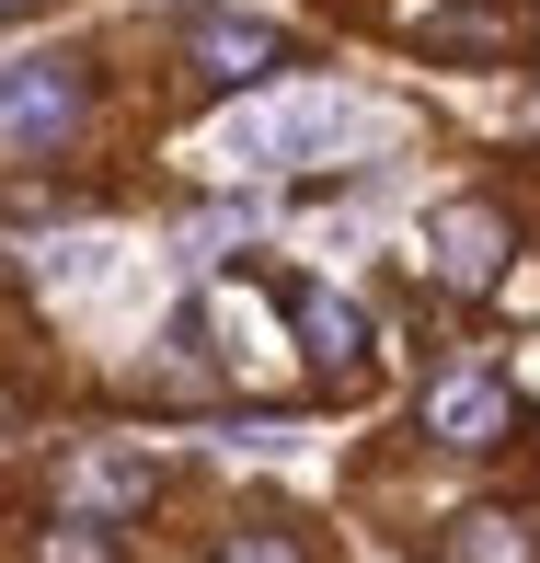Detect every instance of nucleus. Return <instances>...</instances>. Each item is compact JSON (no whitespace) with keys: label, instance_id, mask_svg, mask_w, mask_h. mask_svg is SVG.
Instances as JSON below:
<instances>
[{"label":"nucleus","instance_id":"1","mask_svg":"<svg viewBox=\"0 0 540 563\" xmlns=\"http://www.w3.org/2000/svg\"><path fill=\"white\" fill-rule=\"evenodd\" d=\"M356 126H368L356 92H253V104H230L208 126V162H230V173H288V162H333Z\"/></svg>","mask_w":540,"mask_h":563},{"label":"nucleus","instance_id":"2","mask_svg":"<svg viewBox=\"0 0 540 563\" xmlns=\"http://www.w3.org/2000/svg\"><path fill=\"white\" fill-rule=\"evenodd\" d=\"M92 115V69L81 58H12L0 69V150H69Z\"/></svg>","mask_w":540,"mask_h":563},{"label":"nucleus","instance_id":"3","mask_svg":"<svg viewBox=\"0 0 540 563\" xmlns=\"http://www.w3.org/2000/svg\"><path fill=\"white\" fill-rule=\"evenodd\" d=\"M426 438H437V449H506V438H518V402H506V379H483V368L437 379V391H426Z\"/></svg>","mask_w":540,"mask_h":563},{"label":"nucleus","instance_id":"4","mask_svg":"<svg viewBox=\"0 0 540 563\" xmlns=\"http://www.w3.org/2000/svg\"><path fill=\"white\" fill-rule=\"evenodd\" d=\"M426 253H437L449 288H495V276H506V219L483 208V196H449V208L426 219Z\"/></svg>","mask_w":540,"mask_h":563},{"label":"nucleus","instance_id":"5","mask_svg":"<svg viewBox=\"0 0 540 563\" xmlns=\"http://www.w3.org/2000/svg\"><path fill=\"white\" fill-rule=\"evenodd\" d=\"M288 311H299V334H311V356H322L333 379H356V368H368V311H356V299H333V288H299Z\"/></svg>","mask_w":540,"mask_h":563},{"label":"nucleus","instance_id":"6","mask_svg":"<svg viewBox=\"0 0 540 563\" xmlns=\"http://www.w3.org/2000/svg\"><path fill=\"white\" fill-rule=\"evenodd\" d=\"M276 58H288L276 23H196V69H208V81H265Z\"/></svg>","mask_w":540,"mask_h":563},{"label":"nucleus","instance_id":"7","mask_svg":"<svg viewBox=\"0 0 540 563\" xmlns=\"http://www.w3.org/2000/svg\"><path fill=\"white\" fill-rule=\"evenodd\" d=\"M150 483H162V472H150L139 449H92V460H69V495H81L92 518H126V506H150Z\"/></svg>","mask_w":540,"mask_h":563},{"label":"nucleus","instance_id":"8","mask_svg":"<svg viewBox=\"0 0 540 563\" xmlns=\"http://www.w3.org/2000/svg\"><path fill=\"white\" fill-rule=\"evenodd\" d=\"M449 563H540V541L518 506H472V518H449Z\"/></svg>","mask_w":540,"mask_h":563},{"label":"nucleus","instance_id":"9","mask_svg":"<svg viewBox=\"0 0 540 563\" xmlns=\"http://www.w3.org/2000/svg\"><path fill=\"white\" fill-rule=\"evenodd\" d=\"M35 563H115V541H104L92 518H69V529H46V552H35Z\"/></svg>","mask_w":540,"mask_h":563},{"label":"nucleus","instance_id":"10","mask_svg":"<svg viewBox=\"0 0 540 563\" xmlns=\"http://www.w3.org/2000/svg\"><path fill=\"white\" fill-rule=\"evenodd\" d=\"M230 563H299V552L276 541V529H230Z\"/></svg>","mask_w":540,"mask_h":563},{"label":"nucleus","instance_id":"11","mask_svg":"<svg viewBox=\"0 0 540 563\" xmlns=\"http://www.w3.org/2000/svg\"><path fill=\"white\" fill-rule=\"evenodd\" d=\"M23 12H46V0H0V23H23Z\"/></svg>","mask_w":540,"mask_h":563}]
</instances>
